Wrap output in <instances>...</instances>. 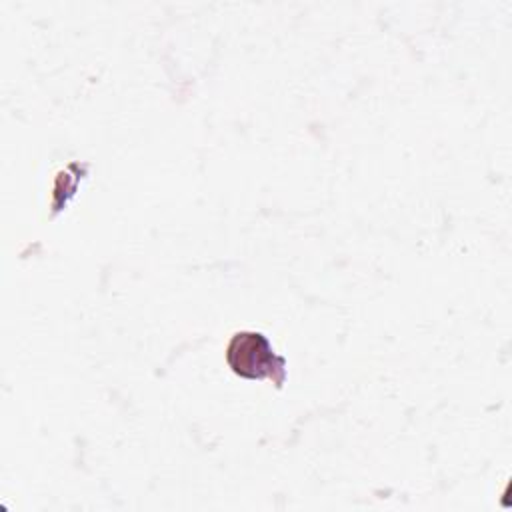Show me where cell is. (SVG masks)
I'll return each mask as SVG.
<instances>
[{
	"label": "cell",
	"mask_w": 512,
	"mask_h": 512,
	"mask_svg": "<svg viewBox=\"0 0 512 512\" xmlns=\"http://www.w3.org/2000/svg\"><path fill=\"white\" fill-rule=\"evenodd\" d=\"M226 362L230 370L246 380H272L282 388L286 380V360L278 356L262 332H236L226 346Z\"/></svg>",
	"instance_id": "6da1fadb"
}]
</instances>
